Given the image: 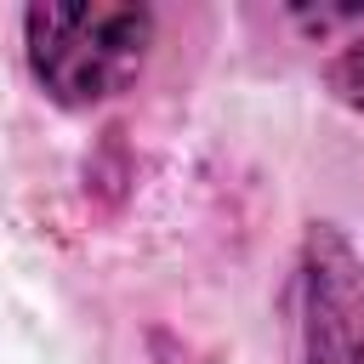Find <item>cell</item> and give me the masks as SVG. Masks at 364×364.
I'll return each mask as SVG.
<instances>
[{
  "instance_id": "1",
  "label": "cell",
  "mask_w": 364,
  "mask_h": 364,
  "mask_svg": "<svg viewBox=\"0 0 364 364\" xmlns=\"http://www.w3.org/2000/svg\"><path fill=\"white\" fill-rule=\"evenodd\" d=\"M154 46V11L136 0H68L23 11V63L63 108L119 97Z\"/></svg>"
},
{
  "instance_id": "2",
  "label": "cell",
  "mask_w": 364,
  "mask_h": 364,
  "mask_svg": "<svg viewBox=\"0 0 364 364\" xmlns=\"http://www.w3.org/2000/svg\"><path fill=\"white\" fill-rule=\"evenodd\" d=\"M301 364H364V262L336 222H313L296 256Z\"/></svg>"
},
{
  "instance_id": "3",
  "label": "cell",
  "mask_w": 364,
  "mask_h": 364,
  "mask_svg": "<svg viewBox=\"0 0 364 364\" xmlns=\"http://www.w3.org/2000/svg\"><path fill=\"white\" fill-rule=\"evenodd\" d=\"M324 85L336 91V102H341V108L364 114V34H353V40L324 63Z\"/></svg>"
}]
</instances>
